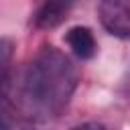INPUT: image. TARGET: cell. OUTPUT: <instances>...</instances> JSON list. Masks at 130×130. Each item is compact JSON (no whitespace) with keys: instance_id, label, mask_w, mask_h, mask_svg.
<instances>
[{"instance_id":"cell-1","label":"cell","mask_w":130,"mask_h":130,"mask_svg":"<svg viewBox=\"0 0 130 130\" xmlns=\"http://www.w3.org/2000/svg\"><path fill=\"white\" fill-rule=\"evenodd\" d=\"M77 69L55 47H43L26 65L14 91L2 95L4 108L12 106L22 120L49 122L63 114L77 87Z\"/></svg>"},{"instance_id":"cell-2","label":"cell","mask_w":130,"mask_h":130,"mask_svg":"<svg viewBox=\"0 0 130 130\" xmlns=\"http://www.w3.org/2000/svg\"><path fill=\"white\" fill-rule=\"evenodd\" d=\"M98 14L110 35L130 39V0H100Z\"/></svg>"},{"instance_id":"cell-3","label":"cell","mask_w":130,"mask_h":130,"mask_svg":"<svg viewBox=\"0 0 130 130\" xmlns=\"http://www.w3.org/2000/svg\"><path fill=\"white\" fill-rule=\"evenodd\" d=\"M73 2L75 0H45L39 6V10L35 12L32 24L37 28H41V30H49V28L59 26L67 18Z\"/></svg>"},{"instance_id":"cell-4","label":"cell","mask_w":130,"mask_h":130,"mask_svg":"<svg viewBox=\"0 0 130 130\" xmlns=\"http://www.w3.org/2000/svg\"><path fill=\"white\" fill-rule=\"evenodd\" d=\"M65 41L73 51V55L79 59H91L98 51L95 37L87 26H71L65 35Z\"/></svg>"}]
</instances>
